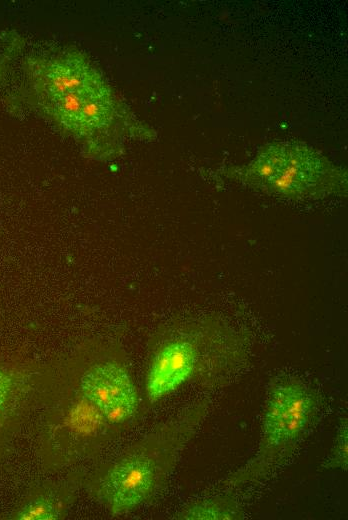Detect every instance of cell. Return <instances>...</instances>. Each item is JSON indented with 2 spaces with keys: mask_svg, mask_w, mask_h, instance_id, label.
Instances as JSON below:
<instances>
[{
  "mask_svg": "<svg viewBox=\"0 0 348 520\" xmlns=\"http://www.w3.org/2000/svg\"><path fill=\"white\" fill-rule=\"evenodd\" d=\"M322 466L325 469H342L344 471L348 468V425L346 416L340 418L334 445Z\"/></svg>",
  "mask_w": 348,
  "mask_h": 520,
  "instance_id": "8fae6325",
  "label": "cell"
},
{
  "mask_svg": "<svg viewBox=\"0 0 348 520\" xmlns=\"http://www.w3.org/2000/svg\"><path fill=\"white\" fill-rule=\"evenodd\" d=\"M81 479L50 481L38 487L14 511L15 520H59L65 518L73 506Z\"/></svg>",
  "mask_w": 348,
  "mask_h": 520,
  "instance_id": "ba28073f",
  "label": "cell"
},
{
  "mask_svg": "<svg viewBox=\"0 0 348 520\" xmlns=\"http://www.w3.org/2000/svg\"><path fill=\"white\" fill-rule=\"evenodd\" d=\"M224 174L263 192L290 200L346 195L347 172L319 151L299 142L265 145L248 164Z\"/></svg>",
  "mask_w": 348,
  "mask_h": 520,
  "instance_id": "3957f363",
  "label": "cell"
},
{
  "mask_svg": "<svg viewBox=\"0 0 348 520\" xmlns=\"http://www.w3.org/2000/svg\"><path fill=\"white\" fill-rule=\"evenodd\" d=\"M44 110L60 127L82 139L86 152L96 159L118 155L121 135L150 138L103 80L44 102Z\"/></svg>",
  "mask_w": 348,
  "mask_h": 520,
  "instance_id": "5b68a950",
  "label": "cell"
},
{
  "mask_svg": "<svg viewBox=\"0 0 348 520\" xmlns=\"http://www.w3.org/2000/svg\"><path fill=\"white\" fill-rule=\"evenodd\" d=\"M22 381L18 372L0 366V424L13 411L23 386Z\"/></svg>",
  "mask_w": 348,
  "mask_h": 520,
  "instance_id": "30bf717a",
  "label": "cell"
},
{
  "mask_svg": "<svg viewBox=\"0 0 348 520\" xmlns=\"http://www.w3.org/2000/svg\"><path fill=\"white\" fill-rule=\"evenodd\" d=\"M174 519L181 520H240L244 513L237 500L229 494L217 495L190 503Z\"/></svg>",
  "mask_w": 348,
  "mask_h": 520,
  "instance_id": "9c48e42d",
  "label": "cell"
},
{
  "mask_svg": "<svg viewBox=\"0 0 348 520\" xmlns=\"http://www.w3.org/2000/svg\"><path fill=\"white\" fill-rule=\"evenodd\" d=\"M38 69L37 91L44 102L102 80V77L76 53L53 55Z\"/></svg>",
  "mask_w": 348,
  "mask_h": 520,
  "instance_id": "52a82bcc",
  "label": "cell"
},
{
  "mask_svg": "<svg viewBox=\"0 0 348 520\" xmlns=\"http://www.w3.org/2000/svg\"><path fill=\"white\" fill-rule=\"evenodd\" d=\"M78 386L111 426L131 420L138 411L136 387L127 368L117 360L95 362L82 373Z\"/></svg>",
  "mask_w": 348,
  "mask_h": 520,
  "instance_id": "8992f818",
  "label": "cell"
},
{
  "mask_svg": "<svg viewBox=\"0 0 348 520\" xmlns=\"http://www.w3.org/2000/svg\"><path fill=\"white\" fill-rule=\"evenodd\" d=\"M247 341L224 322L182 321L157 333L145 378L151 403L183 384L205 388L227 385L246 361Z\"/></svg>",
  "mask_w": 348,
  "mask_h": 520,
  "instance_id": "7a4b0ae2",
  "label": "cell"
},
{
  "mask_svg": "<svg viewBox=\"0 0 348 520\" xmlns=\"http://www.w3.org/2000/svg\"><path fill=\"white\" fill-rule=\"evenodd\" d=\"M318 412V396L295 376L281 375L270 385L261 440L256 454L230 474L225 486L239 487L263 481L295 451Z\"/></svg>",
  "mask_w": 348,
  "mask_h": 520,
  "instance_id": "277c9868",
  "label": "cell"
},
{
  "mask_svg": "<svg viewBox=\"0 0 348 520\" xmlns=\"http://www.w3.org/2000/svg\"><path fill=\"white\" fill-rule=\"evenodd\" d=\"M208 409L209 401L202 399L157 424L82 481L89 495L113 516L150 501L166 485Z\"/></svg>",
  "mask_w": 348,
  "mask_h": 520,
  "instance_id": "6da1fadb",
  "label": "cell"
}]
</instances>
